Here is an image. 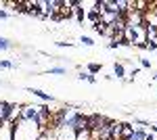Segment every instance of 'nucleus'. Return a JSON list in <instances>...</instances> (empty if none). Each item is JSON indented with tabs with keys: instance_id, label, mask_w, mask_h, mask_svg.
I'll use <instances>...</instances> for the list:
<instances>
[{
	"instance_id": "nucleus-19",
	"label": "nucleus",
	"mask_w": 157,
	"mask_h": 140,
	"mask_svg": "<svg viewBox=\"0 0 157 140\" xmlns=\"http://www.w3.org/2000/svg\"><path fill=\"white\" fill-rule=\"evenodd\" d=\"M140 65H143L145 69H151V67H153V63H151L149 59H140Z\"/></svg>"
},
{
	"instance_id": "nucleus-20",
	"label": "nucleus",
	"mask_w": 157,
	"mask_h": 140,
	"mask_svg": "<svg viewBox=\"0 0 157 140\" xmlns=\"http://www.w3.org/2000/svg\"><path fill=\"white\" fill-rule=\"evenodd\" d=\"M145 48H147V50H157V42H147Z\"/></svg>"
},
{
	"instance_id": "nucleus-1",
	"label": "nucleus",
	"mask_w": 157,
	"mask_h": 140,
	"mask_svg": "<svg viewBox=\"0 0 157 140\" xmlns=\"http://www.w3.org/2000/svg\"><path fill=\"white\" fill-rule=\"evenodd\" d=\"M42 134L44 132L34 121H27V119H19L13 126V140H40Z\"/></svg>"
},
{
	"instance_id": "nucleus-14",
	"label": "nucleus",
	"mask_w": 157,
	"mask_h": 140,
	"mask_svg": "<svg viewBox=\"0 0 157 140\" xmlns=\"http://www.w3.org/2000/svg\"><path fill=\"white\" fill-rule=\"evenodd\" d=\"M13 44H11V40H6V38H2L0 36V50H11Z\"/></svg>"
},
{
	"instance_id": "nucleus-18",
	"label": "nucleus",
	"mask_w": 157,
	"mask_h": 140,
	"mask_svg": "<svg viewBox=\"0 0 157 140\" xmlns=\"http://www.w3.org/2000/svg\"><path fill=\"white\" fill-rule=\"evenodd\" d=\"M120 46H121V40H111V42L107 44L109 50H115V48H120Z\"/></svg>"
},
{
	"instance_id": "nucleus-23",
	"label": "nucleus",
	"mask_w": 157,
	"mask_h": 140,
	"mask_svg": "<svg viewBox=\"0 0 157 140\" xmlns=\"http://www.w3.org/2000/svg\"><path fill=\"white\" fill-rule=\"evenodd\" d=\"M153 80H155V82H157V71H155V73H153Z\"/></svg>"
},
{
	"instance_id": "nucleus-2",
	"label": "nucleus",
	"mask_w": 157,
	"mask_h": 140,
	"mask_svg": "<svg viewBox=\"0 0 157 140\" xmlns=\"http://www.w3.org/2000/svg\"><path fill=\"white\" fill-rule=\"evenodd\" d=\"M111 119H107L105 115H88V130H98V128H103L105 123H109Z\"/></svg>"
},
{
	"instance_id": "nucleus-5",
	"label": "nucleus",
	"mask_w": 157,
	"mask_h": 140,
	"mask_svg": "<svg viewBox=\"0 0 157 140\" xmlns=\"http://www.w3.org/2000/svg\"><path fill=\"white\" fill-rule=\"evenodd\" d=\"M0 140H13V126L0 123Z\"/></svg>"
},
{
	"instance_id": "nucleus-10",
	"label": "nucleus",
	"mask_w": 157,
	"mask_h": 140,
	"mask_svg": "<svg viewBox=\"0 0 157 140\" xmlns=\"http://www.w3.org/2000/svg\"><path fill=\"white\" fill-rule=\"evenodd\" d=\"M147 134H149V130H134L128 140H147Z\"/></svg>"
},
{
	"instance_id": "nucleus-12",
	"label": "nucleus",
	"mask_w": 157,
	"mask_h": 140,
	"mask_svg": "<svg viewBox=\"0 0 157 140\" xmlns=\"http://www.w3.org/2000/svg\"><path fill=\"white\" fill-rule=\"evenodd\" d=\"M75 140H92V136H90V130H82V132H75Z\"/></svg>"
},
{
	"instance_id": "nucleus-15",
	"label": "nucleus",
	"mask_w": 157,
	"mask_h": 140,
	"mask_svg": "<svg viewBox=\"0 0 157 140\" xmlns=\"http://www.w3.org/2000/svg\"><path fill=\"white\" fill-rule=\"evenodd\" d=\"M65 67H50L48 69V73H52V75H63V73H65Z\"/></svg>"
},
{
	"instance_id": "nucleus-7",
	"label": "nucleus",
	"mask_w": 157,
	"mask_h": 140,
	"mask_svg": "<svg viewBox=\"0 0 157 140\" xmlns=\"http://www.w3.org/2000/svg\"><path fill=\"white\" fill-rule=\"evenodd\" d=\"M75 132H82V130H88V115H80L75 119V126H73Z\"/></svg>"
},
{
	"instance_id": "nucleus-8",
	"label": "nucleus",
	"mask_w": 157,
	"mask_h": 140,
	"mask_svg": "<svg viewBox=\"0 0 157 140\" xmlns=\"http://www.w3.org/2000/svg\"><path fill=\"white\" fill-rule=\"evenodd\" d=\"M132 123H124V121H121V138L120 140H128L130 138V136H132Z\"/></svg>"
},
{
	"instance_id": "nucleus-22",
	"label": "nucleus",
	"mask_w": 157,
	"mask_h": 140,
	"mask_svg": "<svg viewBox=\"0 0 157 140\" xmlns=\"http://www.w3.org/2000/svg\"><path fill=\"white\" fill-rule=\"evenodd\" d=\"M57 46H73L71 42H57Z\"/></svg>"
},
{
	"instance_id": "nucleus-9",
	"label": "nucleus",
	"mask_w": 157,
	"mask_h": 140,
	"mask_svg": "<svg viewBox=\"0 0 157 140\" xmlns=\"http://www.w3.org/2000/svg\"><path fill=\"white\" fill-rule=\"evenodd\" d=\"M113 75H117V80H124V75H126L124 63H115V65H113Z\"/></svg>"
},
{
	"instance_id": "nucleus-4",
	"label": "nucleus",
	"mask_w": 157,
	"mask_h": 140,
	"mask_svg": "<svg viewBox=\"0 0 157 140\" xmlns=\"http://www.w3.org/2000/svg\"><path fill=\"white\" fill-rule=\"evenodd\" d=\"M27 92L38 96V98L44 100V103H55V96H52V94H46L44 90H40V88H27Z\"/></svg>"
},
{
	"instance_id": "nucleus-16",
	"label": "nucleus",
	"mask_w": 157,
	"mask_h": 140,
	"mask_svg": "<svg viewBox=\"0 0 157 140\" xmlns=\"http://www.w3.org/2000/svg\"><path fill=\"white\" fill-rule=\"evenodd\" d=\"M80 42H82L84 46H94V40H92V38H88V36H82V38H80Z\"/></svg>"
},
{
	"instance_id": "nucleus-11",
	"label": "nucleus",
	"mask_w": 157,
	"mask_h": 140,
	"mask_svg": "<svg viewBox=\"0 0 157 140\" xmlns=\"http://www.w3.org/2000/svg\"><path fill=\"white\" fill-rule=\"evenodd\" d=\"M86 73H90V75H97V73H101V65H98V63H90V65L86 67Z\"/></svg>"
},
{
	"instance_id": "nucleus-17",
	"label": "nucleus",
	"mask_w": 157,
	"mask_h": 140,
	"mask_svg": "<svg viewBox=\"0 0 157 140\" xmlns=\"http://www.w3.org/2000/svg\"><path fill=\"white\" fill-rule=\"evenodd\" d=\"M147 140H157V126L149 130V134H147Z\"/></svg>"
},
{
	"instance_id": "nucleus-6",
	"label": "nucleus",
	"mask_w": 157,
	"mask_h": 140,
	"mask_svg": "<svg viewBox=\"0 0 157 140\" xmlns=\"http://www.w3.org/2000/svg\"><path fill=\"white\" fill-rule=\"evenodd\" d=\"M9 113H11V103H4V100H0V123H6V119H9Z\"/></svg>"
},
{
	"instance_id": "nucleus-3",
	"label": "nucleus",
	"mask_w": 157,
	"mask_h": 140,
	"mask_svg": "<svg viewBox=\"0 0 157 140\" xmlns=\"http://www.w3.org/2000/svg\"><path fill=\"white\" fill-rule=\"evenodd\" d=\"M55 140H75V130L61 128L55 132Z\"/></svg>"
},
{
	"instance_id": "nucleus-13",
	"label": "nucleus",
	"mask_w": 157,
	"mask_h": 140,
	"mask_svg": "<svg viewBox=\"0 0 157 140\" xmlns=\"http://www.w3.org/2000/svg\"><path fill=\"white\" fill-rule=\"evenodd\" d=\"M86 17H88V21H92V25H94V23H98V21H101V15H98L97 11H92V9H90V13H88Z\"/></svg>"
},
{
	"instance_id": "nucleus-21",
	"label": "nucleus",
	"mask_w": 157,
	"mask_h": 140,
	"mask_svg": "<svg viewBox=\"0 0 157 140\" xmlns=\"http://www.w3.org/2000/svg\"><path fill=\"white\" fill-rule=\"evenodd\" d=\"M0 19H9V13H6V11H2V9H0Z\"/></svg>"
}]
</instances>
